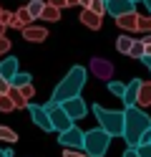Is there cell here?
Wrapping results in <instances>:
<instances>
[{
    "label": "cell",
    "mask_w": 151,
    "mask_h": 157,
    "mask_svg": "<svg viewBox=\"0 0 151 157\" xmlns=\"http://www.w3.org/2000/svg\"><path fill=\"white\" fill-rule=\"evenodd\" d=\"M86 78H88V71H86V68H83V66H73V68L66 74V78H60V84L53 89V96H50V101L60 106L63 101L81 96V89H83Z\"/></svg>",
    "instance_id": "obj_1"
},
{
    "label": "cell",
    "mask_w": 151,
    "mask_h": 157,
    "mask_svg": "<svg viewBox=\"0 0 151 157\" xmlns=\"http://www.w3.org/2000/svg\"><path fill=\"white\" fill-rule=\"evenodd\" d=\"M146 129H151V117L141 112L138 106H126L124 109V140L128 147H138V140Z\"/></svg>",
    "instance_id": "obj_2"
},
{
    "label": "cell",
    "mask_w": 151,
    "mask_h": 157,
    "mask_svg": "<svg viewBox=\"0 0 151 157\" xmlns=\"http://www.w3.org/2000/svg\"><path fill=\"white\" fill-rule=\"evenodd\" d=\"M91 112H93V117L98 119V129H103L111 140L124 134V112L121 109H106V106H101V104H93Z\"/></svg>",
    "instance_id": "obj_3"
},
{
    "label": "cell",
    "mask_w": 151,
    "mask_h": 157,
    "mask_svg": "<svg viewBox=\"0 0 151 157\" xmlns=\"http://www.w3.org/2000/svg\"><path fill=\"white\" fill-rule=\"evenodd\" d=\"M108 144H111V137L103 132V129H88V132H83V150L88 157H103L106 152H108Z\"/></svg>",
    "instance_id": "obj_4"
},
{
    "label": "cell",
    "mask_w": 151,
    "mask_h": 157,
    "mask_svg": "<svg viewBox=\"0 0 151 157\" xmlns=\"http://www.w3.org/2000/svg\"><path fill=\"white\" fill-rule=\"evenodd\" d=\"M58 142L63 144L66 150H81V147H83V129L73 124L70 129H66V132L58 134Z\"/></svg>",
    "instance_id": "obj_5"
},
{
    "label": "cell",
    "mask_w": 151,
    "mask_h": 157,
    "mask_svg": "<svg viewBox=\"0 0 151 157\" xmlns=\"http://www.w3.org/2000/svg\"><path fill=\"white\" fill-rule=\"evenodd\" d=\"M60 109H63V112L68 114V119L76 124L78 119H83V117H86L88 106H86V101L81 99V96H76V99H68V101H63V104H60Z\"/></svg>",
    "instance_id": "obj_6"
},
{
    "label": "cell",
    "mask_w": 151,
    "mask_h": 157,
    "mask_svg": "<svg viewBox=\"0 0 151 157\" xmlns=\"http://www.w3.org/2000/svg\"><path fill=\"white\" fill-rule=\"evenodd\" d=\"M48 119H50V129H53V132H66V129H70V127H73V122H70L68 119V114L63 112V109H60V106L56 104L53 106V109H50L48 112Z\"/></svg>",
    "instance_id": "obj_7"
},
{
    "label": "cell",
    "mask_w": 151,
    "mask_h": 157,
    "mask_svg": "<svg viewBox=\"0 0 151 157\" xmlns=\"http://www.w3.org/2000/svg\"><path fill=\"white\" fill-rule=\"evenodd\" d=\"M28 112H30V119H33V124H38L43 132H53V129H50L48 112H45L40 104H28Z\"/></svg>",
    "instance_id": "obj_8"
},
{
    "label": "cell",
    "mask_w": 151,
    "mask_h": 157,
    "mask_svg": "<svg viewBox=\"0 0 151 157\" xmlns=\"http://www.w3.org/2000/svg\"><path fill=\"white\" fill-rule=\"evenodd\" d=\"M134 10H136V5H131L128 0H108L106 3V13L113 15V18H121V15L134 13Z\"/></svg>",
    "instance_id": "obj_9"
},
{
    "label": "cell",
    "mask_w": 151,
    "mask_h": 157,
    "mask_svg": "<svg viewBox=\"0 0 151 157\" xmlns=\"http://www.w3.org/2000/svg\"><path fill=\"white\" fill-rule=\"evenodd\" d=\"M18 71H20V66H18V58H15V56H5L3 61H0V76H3L8 84L15 78Z\"/></svg>",
    "instance_id": "obj_10"
},
{
    "label": "cell",
    "mask_w": 151,
    "mask_h": 157,
    "mask_svg": "<svg viewBox=\"0 0 151 157\" xmlns=\"http://www.w3.org/2000/svg\"><path fill=\"white\" fill-rule=\"evenodd\" d=\"M20 36H23L25 41H30V43H43L45 38H48V31H45V28H40V25H28V28L20 31Z\"/></svg>",
    "instance_id": "obj_11"
},
{
    "label": "cell",
    "mask_w": 151,
    "mask_h": 157,
    "mask_svg": "<svg viewBox=\"0 0 151 157\" xmlns=\"http://www.w3.org/2000/svg\"><path fill=\"white\" fill-rule=\"evenodd\" d=\"M28 25H33V18L28 15V10H25V8H18V10L13 13V18H10V25H8V28L23 31V28H28Z\"/></svg>",
    "instance_id": "obj_12"
},
{
    "label": "cell",
    "mask_w": 151,
    "mask_h": 157,
    "mask_svg": "<svg viewBox=\"0 0 151 157\" xmlns=\"http://www.w3.org/2000/svg\"><path fill=\"white\" fill-rule=\"evenodd\" d=\"M116 25L121 28V31H126V33H136L138 31V13H126V15H121L116 18Z\"/></svg>",
    "instance_id": "obj_13"
},
{
    "label": "cell",
    "mask_w": 151,
    "mask_h": 157,
    "mask_svg": "<svg viewBox=\"0 0 151 157\" xmlns=\"http://www.w3.org/2000/svg\"><path fill=\"white\" fill-rule=\"evenodd\" d=\"M138 86H141V78H134V81H128L126 84V89H124V109L126 106H136V94H138Z\"/></svg>",
    "instance_id": "obj_14"
},
{
    "label": "cell",
    "mask_w": 151,
    "mask_h": 157,
    "mask_svg": "<svg viewBox=\"0 0 151 157\" xmlns=\"http://www.w3.org/2000/svg\"><path fill=\"white\" fill-rule=\"evenodd\" d=\"M81 23H83L86 28H91V31H101V25H103V18H98V15H93L91 10L81 8Z\"/></svg>",
    "instance_id": "obj_15"
},
{
    "label": "cell",
    "mask_w": 151,
    "mask_h": 157,
    "mask_svg": "<svg viewBox=\"0 0 151 157\" xmlns=\"http://www.w3.org/2000/svg\"><path fill=\"white\" fill-rule=\"evenodd\" d=\"M91 68H93V74H96L98 78H111V71H113L111 63L103 61V58H93V61H91Z\"/></svg>",
    "instance_id": "obj_16"
},
{
    "label": "cell",
    "mask_w": 151,
    "mask_h": 157,
    "mask_svg": "<svg viewBox=\"0 0 151 157\" xmlns=\"http://www.w3.org/2000/svg\"><path fill=\"white\" fill-rule=\"evenodd\" d=\"M136 106H151V81L141 84L138 86V94H136Z\"/></svg>",
    "instance_id": "obj_17"
},
{
    "label": "cell",
    "mask_w": 151,
    "mask_h": 157,
    "mask_svg": "<svg viewBox=\"0 0 151 157\" xmlns=\"http://www.w3.org/2000/svg\"><path fill=\"white\" fill-rule=\"evenodd\" d=\"M8 99L13 101V106H15V109H28V104H30V101H25L23 96L18 94V89H13V86L8 89Z\"/></svg>",
    "instance_id": "obj_18"
},
{
    "label": "cell",
    "mask_w": 151,
    "mask_h": 157,
    "mask_svg": "<svg viewBox=\"0 0 151 157\" xmlns=\"http://www.w3.org/2000/svg\"><path fill=\"white\" fill-rule=\"evenodd\" d=\"M28 84H33V76H30L28 71H18L15 78L10 81V86H13V89H20V86H28Z\"/></svg>",
    "instance_id": "obj_19"
},
{
    "label": "cell",
    "mask_w": 151,
    "mask_h": 157,
    "mask_svg": "<svg viewBox=\"0 0 151 157\" xmlns=\"http://www.w3.org/2000/svg\"><path fill=\"white\" fill-rule=\"evenodd\" d=\"M40 18H43V21H48V23H56V21H60V10H58V8H50V5H43Z\"/></svg>",
    "instance_id": "obj_20"
},
{
    "label": "cell",
    "mask_w": 151,
    "mask_h": 157,
    "mask_svg": "<svg viewBox=\"0 0 151 157\" xmlns=\"http://www.w3.org/2000/svg\"><path fill=\"white\" fill-rule=\"evenodd\" d=\"M43 0H28V5H25V10H28V15L30 18H33V21H35V18H40V10H43Z\"/></svg>",
    "instance_id": "obj_21"
},
{
    "label": "cell",
    "mask_w": 151,
    "mask_h": 157,
    "mask_svg": "<svg viewBox=\"0 0 151 157\" xmlns=\"http://www.w3.org/2000/svg\"><path fill=\"white\" fill-rule=\"evenodd\" d=\"M131 46H134V38H128V36H121V38H116V51H118V53H126V56H128Z\"/></svg>",
    "instance_id": "obj_22"
},
{
    "label": "cell",
    "mask_w": 151,
    "mask_h": 157,
    "mask_svg": "<svg viewBox=\"0 0 151 157\" xmlns=\"http://www.w3.org/2000/svg\"><path fill=\"white\" fill-rule=\"evenodd\" d=\"M86 10H91V13L98 15V18H103V15H106V3H101V0H91Z\"/></svg>",
    "instance_id": "obj_23"
},
{
    "label": "cell",
    "mask_w": 151,
    "mask_h": 157,
    "mask_svg": "<svg viewBox=\"0 0 151 157\" xmlns=\"http://www.w3.org/2000/svg\"><path fill=\"white\" fill-rule=\"evenodd\" d=\"M0 140L13 144V142H18V134H15V129H10V127H3V124H0Z\"/></svg>",
    "instance_id": "obj_24"
},
{
    "label": "cell",
    "mask_w": 151,
    "mask_h": 157,
    "mask_svg": "<svg viewBox=\"0 0 151 157\" xmlns=\"http://www.w3.org/2000/svg\"><path fill=\"white\" fill-rule=\"evenodd\" d=\"M124 89H126V84H124V81H108V91L113 94V96H118V99L124 96Z\"/></svg>",
    "instance_id": "obj_25"
},
{
    "label": "cell",
    "mask_w": 151,
    "mask_h": 157,
    "mask_svg": "<svg viewBox=\"0 0 151 157\" xmlns=\"http://www.w3.org/2000/svg\"><path fill=\"white\" fill-rule=\"evenodd\" d=\"M138 31L151 36V15H138Z\"/></svg>",
    "instance_id": "obj_26"
},
{
    "label": "cell",
    "mask_w": 151,
    "mask_h": 157,
    "mask_svg": "<svg viewBox=\"0 0 151 157\" xmlns=\"http://www.w3.org/2000/svg\"><path fill=\"white\" fill-rule=\"evenodd\" d=\"M0 112H3V114L15 112V106H13V101L8 99V94H0Z\"/></svg>",
    "instance_id": "obj_27"
},
{
    "label": "cell",
    "mask_w": 151,
    "mask_h": 157,
    "mask_svg": "<svg viewBox=\"0 0 151 157\" xmlns=\"http://www.w3.org/2000/svg\"><path fill=\"white\" fill-rule=\"evenodd\" d=\"M128 56H131V58H141V56H144V46H141V41H138V38H134V46H131Z\"/></svg>",
    "instance_id": "obj_28"
},
{
    "label": "cell",
    "mask_w": 151,
    "mask_h": 157,
    "mask_svg": "<svg viewBox=\"0 0 151 157\" xmlns=\"http://www.w3.org/2000/svg\"><path fill=\"white\" fill-rule=\"evenodd\" d=\"M18 94H20V96H23V99L28 101V99H33L35 89H33V84H28V86H20V89H18Z\"/></svg>",
    "instance_id": "obj_29"
},
{
    "label": "cell",
    "mask_w": 151,
    "mask_h": 157,
    "mask_svg": "<svg viewBox=\"0 0 151 157\" xmlns=\"http://www.w3.org/2000/svg\"><path fill=\"white\" fill-rule=\"evenodd\" d=\"M134 150H136V157H151V144H138Z\"/></svg>",
    "instance_id": "obj_30"
},
{
    "label": "cell",
    "mask_w": 151,
    "mask_h": 157,
    "mask_svg": "<svg viewBox=\"0 0 151 157\" xmlns=\"http://www.w3.org/2000/svg\"><path fill=\"white\" fill-rule=\"evenodd\" d=\"M10 46H13L10 38H0V58H5V53L10 51Z\"/></svg>",
    "instance_id": "obj_31"
},
{
    "label": "cell",
    "mask_w": 151,
    "mask_h": 157,
    "mask_svg": "<svg viewBox=\"0 0 151 157\" xmlns=\"http://www.w3.org/2000/svg\"><path fill=\"white\" fill-rule=\"evenodd\" d=\"M141 46H144V56H151V36H144V38H138Z\"/></svg>",
    "instance_id": "obj_32"
},
{
    "label": "cell",
    "mask_w": 151,
    "mask_h": 157,
    "mask_svg": "<svg viewBox=\"0 0 151 157\" xmlns=\"http://www.w3.org/2000/svg\"><path fill=\"white\" fill-rule=\"evenodd\" d=\"M63 157H88L83 150H63Z\"/></svg>",
    "instance_id": "obj_33"
},
{
    "label": "cell",
    "mask_w": 151,
    "mask_h": 157,
    "mask_svg": "<svg viewBox=\"0 0 151 157\" xmlns=\"http://www.w3.org/2000/svg\"><path fill=\"white\" fill-rule=\"evenodd\" d=\"M45 5H50V8H58V10H63V8H66V0H48Z\"/></svg>",
    "instance_id": "obj_34"
},
{
    "label": "cell",
    "mask_w": 151,
    "mask_h": 157,
    "mask_svg": "<svg viewBox=\"0 0 151 157\" xmlns=\"http://www.w3.org/2000/svg\"><path fill=\"white\" fill-rule=\"evenodd\" d=\"M8 89H10V84L5 81L3 76H0V94H8Z\"/></svg>",
    "instance_id": "obj_35"
},
{
    "label": "cell",
    "mask_w": 151,
    "mask_h": 157,
    "mask_svg": "<svg viewBox=\"0 0 151 157\" xmlns=\"http://www.w3.org/2000/svg\"><path fill=\"white\" fill-rule=\"evenodd\" d=\"M138 61H141V63H144V66L149 68V74H151V56H141V58H138Z\"/></svg>",
    "instance_id": "obj_36"
},
{
    "label": "cell",
    "mask_w": 151,
    "mask_h": 157,
    "mask_svg": "<svg viewBox=\"0 0 151 157\" xmlns=\"http://www.w3.org/2000/svg\"><path fill=\"white\" fill-rule=\"evenodd\" d=\"M124 157H136V150H134V147H128V150L124 152Z\"/></svg>",
    "instance_id": "obj_37"
},
{
    "label": "cell",
    "mask_w": 151,
    "mask_h": 157,
    "mask_svg": "<svg viewBox=\"0 0 151 157\" xmlns=\"http://www.w3.org/2000/svg\"><path fill=\"white\" fill-rule=\"evenodd\" d=\"M0 157H13V150H0Z\"/></svg>",
    "instance_id": "obj_38"
},
{
    "label": "cell",
    "mask_w": 151,
    "mask_h": 157,
    "mask_svg": "<svg viewBox=\"0 0 151 157\" xmlns=\"http://www.w3.org/2000/svg\"><path fill=\"white\" fill-rule=\"evenodd\" d=\"M73 5H78V0H66V8H73Z\"/></svg>",
    "instance_id": "obj_39"
},
{
    "label": "cell",
    "mask_w": 151,
    "mask_h": 157,
    "mask_svg": "<svg viewBox=\"0 0 151 157\" xmlns=\"http://www.w3.org/2000/svg\"><path fill=\"white\" fill-rule=\"evenodd\" d=\"M5 31H8V28H5L3 23H0V38H5Z\"/></svg>",
    "instance_id": "obj_40"
},
{
    "label": "cell",
    "mask_w": 151,
    "mask_h": 157,
    "mask_svg": "<svg viewBox=\"0 0 151 157\" xmlns=\"http://www.w3.org/2000/svg\"><path fill=\"white\" fill-rule=\"evenodd\" d=\"M88 3H91V0H78V5H81V8H88Z\"/></svg>",
    "instance_id": "obj_41"
},
{
    "label": "cell",
    "mask_w": 151,
    "mask_h": 157,
    "mask_svg": "<svg viewBox=\"0 0 151 157\" xmlns=\"http://www.w3.org/2000/svg\"><path fill=\"white\" fill-rule=\"evenodd\" d=\"M101 3H108V0H101Z\"/></svg>",
    "instance_id": "obj_42"
}]
</instances>
